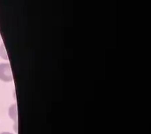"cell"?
I'll use <instances>...</instances> for the list:
<instances>
[{"mask_svg": "<svg viewBox=\"0 0 151 134\" xmlns=\"http://www.w3.org/2000/svg\"><path fill=\"white\" fill-rule=\"evenodd\" d=\"M0 80L4 82H10L13 80L11 67L9 63L0 64Z\"/></svg>", "mask_w": 151, "mask_h": 134, "instance_id": "1", "label": "cell"}, {"mask_svg": "<svg viewBox=\"0 0 151 134\" xmlns=\"http://www.w3.org/2000/svg\"><path fill=\"white\" fill-rule=\"evenodd\" d=\"M0 134H13L12 133H10V132H2Z\"/></svg>", "mask_w": 151, "mask_h": 134, "instance_id": "4", "label": "cell"}, {"mask_svg": "<svg viewBox=\"0 0 151 134\" xmlns=\"http://www.w3.org/2000/svg\"><path fill=\"white\" fill-rule=\"evenodd\" d=\"M8 114L9 116H10L12 119H13L15 122L17 121V107H16V105H12L9 107Z\"/></svg>", "mask_w": 151, "mask_h": 134, "instance_id": "2", "label": "cell"}, {"mask_svg": "<svg viewBox=\"0 0 151 134\" xmlns=\"http://www.w3.org/2000/svg\"><path fill=\"white\" fill-rule=\"evenodd\" d=\"M0 56H1L3 59H4V60H8L7 52H6L5 47H4V44H1V47H0Z\"/></svg>", "mask_w": 151, "mask_h": 134, "instance_id": "3", "label": "cell"}]
</instances>
